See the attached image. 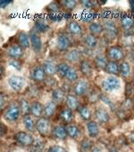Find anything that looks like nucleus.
<instances>
[{"instance_id": "c9c22d12", "label": "nucleus", "mask_w": 134, "mask_h": 152, "mask_svg": "<svg viewBox=\"0 0 134 152\" xmlns=\"http://www.w3.org/2000/svg\"><path fill=\"white\" fill-rule=\"evenodd\" d=\"M19 107H20V110H21V113L22 114V116L24 115H27V114H30V104L29 102L28 99L22 97L19 100Z\"/></svg>"}, {"instance_id": "a18cd8bd", "label": "nucleus", "mask_w": 134, "mask_h": 152, "mask_svg": "<svg viewBox=\"0 0 134 152\" xmlns=\"http://www.w3.org/2000/svg\"><path fill=\"white\" fill-rule=\"evenodd\" d=\"M81 5L86 10H94L96 3L93 1H90V0H82V1H81Z\"/></svg>"}, {"instance_id": "e433bc0d", "label": "nucleus", "mask_w": 134, "mask_h": 152, "mask_svg": "<svg viewBox=\"0 0 134 152\" xmlns=\"http://www.w3.org/2000/svg\"><path fill=\"white\" fill-rule=\"evenodd\" d=\"M131 74V67L130 64L127 61H122L120 63V75L121 77L126 78L129 77Z\"/></svg>"}, {"instance_id": "2eb2a0df", "label": "nucleus", "mask_w": 134, "mask_h": 152, "mask_svg": "<svg viewBox=\"0 0 134 152\" xmlns=\"http://www.w3.org/2000/svg\"><path fill=\"white\" fill-rule=\"evenodd\" d=\"M79 70L83 77H89L93 72V64L90 60L87 58H83L79 64Z\"/></svg>"}, {"instance_id": "58836bf2", "label": "nucleus", "mask_w": 134, "mask_h": 152, "mask_svg": "<svg viewBox=\"0 0 134 152\" xmlns=\"http://www.w3.org/2000/svg\"><path fill=\"white\" fill-rule=\"evenodd\" d=\"M60 4L62 7L67 11H73L78 6V2L76 0H63V1H60Z\"/></svg>"}, {"instance_id": "4468645a", "label": "nucleus", "mask_w": 134, "mask_h": 152, "mask_svg": "<svg viewBox=\"0 0 134 152\" xmlns=\"http://www.w3.org/2000/svg\"><path fill=\"white\" fill-rule=\"evenodd\" d=\"M47 74L43 69L42 65L40 66H36L33 68V69L31 70V74H30V77L31 79L34 81L35 83H41L44 82L45 79L47 78Z\"/></svg>"}, {"instance_id": "a19ab883", "label": "nucleus", "mask_w": 134, "mask_h": 152, "mask_svg": "<svg viewBox=\"0 0 134 152\" xmlns=\"http://www.w3.org/2000/svg\"><path fill=\"white\" fill-rule=\"evenodd\" d=\"M95 17H96V13L94 12V10H87V11L82 13L81 19L85 23H91L94 22Z\"/></svg>"}, {"instance_id": "a878e982", "label": "nucleus", "mask_w": 134, "mask_h": 152, "mask_svg": "<svg viewBox=\"0 0 134 152\" xmlns=\"http://www.w3.org/2000/svg\"><path fill=\"white\" fill-rule=\"evenodd\" d=\"M105 71H106V73H107L111 76L116 77L118 75H120V64H119V62L109 60Z\"/></svg>"}, {"instance_id": "a211bd4d", "label": "nucleus", "mask_w": 134, "mask_h": 152, "mask_svg": "<svg viewBox=\"0 0 134 152\" xmlns=\"http://www.w3.org/2000/svg\"><path fill=\"white\" fill-rule=\"evenodd\" d=\"M88 29H89V34H91L95 37H97V38L105 32L104 24L99 22H93V23H89Z\"/></svg>"}, {"instance_id": "72a5a7b5", "label": "nucleus", "mask_w": 134, "mask_h": 152, "mask_svg": "<svg viewBox=\"0 0 134 152\" xmlns=\"http://www.w3.org/2000/svg\"><path fill=\"white\" fill-rule=\"evenodd\" d=\"M66 131H67V134L68 136L72 139H77L80 135H81V129L73 124H67L66 126Z\"/></svg>"}, {"instance_id": "f8f14e48", "label": "nucleus", "mask_w": 134, "mask_h": 152, "mask_svg": "<svg viewBox=\"0 0 134 152\" xmlns=\"http://www.w3.org/2000/svg\"><path fill=\"white\" fill-rule=\"evenodd\" d=\"M66 32L72 36L79 37L83 35V28L80 23L75 20H72L66 25Z\"/></svg>"}, {"instance_id": "c03bdc74", "label": "nucleus", "mask_w": 134, "mask_h": 152, "mask_svg": "<svg viewBox=\"0 0 134 152\" xmlns=\"http://www.w3.org/2000/svg\"><path fill=\"white\" fill-rule=\"evenodd\" d=\"M80 147H81V149L82 152H88L90 149H92L91 148V142L88 139L82 140L81 142V146Z\"/></svg>"}, {"instance_id": "37998d69", "label": "nucleus", "mask_w": 134, "mask_h": 152, "mask_svg": "<svg viewBox=\"0 0 134 152\" xmlns=\"http://www.w3.org/2000/svg\"><path fill=\"white\" fill-rule=\"evenodd\" d=\"M26 94L31 98H37L40 96V90L36 86H30L28 87Z\"/></svg>"}, {"instance_id": "4d7b16f0", "label": "nucleus", "mask_w": 134, "mask_h": 152, "mask_svg": "<svg viewBox=\"0 0 134 152\" xmlns=\"http://www.w3.org/2000/svg\"><path fill=\"white\" fill-rule=\"evenodd\" d=\"M129 138H130V140L134 144V132L130 133V136H129Z\"/></svg>"}, {"instance_id": "0eeeda50", "label": "nucleus", "mask_w": 134, "mask_h": 152, "mask_svg": "<svg viewBox=\"0 0 134 152\" xmlns=\"http://www.w3.org/2000/svg\"><path fill=\"white\" fill-rule=\"evenodd\" d=\"M82 57V52L78 49H70L64 54V59L68 64H80Z\"/></svg>"}, {"instance_id": "09e8293b", "label": "nucleus", "mask_w": 134, "mask_h": 152, "mask_svg": "<svg viewBox=\"0 0 134 152\" xmlns=\"http://www.w3.org/2000/svg\"><path fill=\"white\" fill-rule=\"evenodd\" d=\"M48 152H68L64 148L58 146V145H54L50 147L48 150Z\"/></svg>"}, {"instance_id": "603ef678", "label": "nucleus", "mask_w": 134, "mask_h": 152, "mask_svg": "<svg viewBox=\"0 0 134 152\" xmlns=\"http://www.w3.org/2000/svg\"><path fill=\"white\" fill-rule=\"evenodd\" d=\"M5 104H6L5 95L4 94H1V96H0V106H1V108H4Z\"/></svg>"}, {"instance_id": "f3484780", "label": "nucleus", "mask_w": 134, "mask_h": 152, "mask_svg": "<svg viewBox=\"0 0 134 152\" xmlns=\"http://www.w3.org/2000/svg\"><path fill=\"white\" fill-rule=\"evenodd\" d=\"M30 114L38 119L41 118L44 115V105L38 101H33L30 104Z\"/></svg>"}, {"instance_id": "c85d7f7f", "label": "nucleus", "mask_w": 134, "mask_h": 152, "mask_svg": "<svg viewBox=\"0 0 134 152\" xmlns=\"http://www.w3.org/2000/svg\"><path fill=\"white\" fill-rule=\"evenodd\" d=\"M52 134L55 139H58V140H65L67 138V136H68L67 131H66V127L63 126V125L55 126L52 131Z\"/></svg>"}, {"instance_id": "8fccbe9b", "label": "nucleus", "mask_w": 134, "mask_h": 152, "mask_svg": "<svg viewBox=\"0 0 134 152\" xmlns=\"http://www.w3.org/2000/svg\"><path fill=\"white\" fill-rule=\"evenodd\" d=\"M48 18L52 21V22H60L63 20V15L59 13V14H48Z\"/></svg>"}, {"instance_id": "79ce46f5", "label": "nucleus", "mask_w": 134, "mask_h": 152, "mask_svg": "<svg viewBox=\"0 0 134 152\" xmlns=\"http://www.w3.org/2000/svg\"><path fill=\"white\" fill-rule=\"evenodd\" d=\"M100 94L101 93H98L95 89H90L89 92L87 94V96L89 98V101L93 104V103H96L97 101L100 100Z\"/></svg>"}, {"instance_id": "6e6552de", "label": "nucleus", "mask_w": 134, "mask_h": 152, "mask_svg": "<svg viewBox=\"0 0 134 152\" xmlns=\"http://www.w3.org/2000/svg\"><path fill=\"white\" fill-rule=\"evenodd\" d=\"M14 139L18 144L23 147H30L34 143V138L30 133L26 132H19L14 135Z\"/></svg>"}, {"instance_id": "f704fd0d", "label": "nucleus", "mask_w": 134, "mask_h": 152, "mask_svg": "<svg viewBox=\"0 0 134 152\" xmlns=\"http://www.w3.org/2000/svg\"><path fill=\"white\" fill-rule=\"evenodd\" d=\"M70 68H71V66L66 61H62V62L57 64L56 74L59 76V77L65 78V76H66V74H67V72H68Z\"/></svg>"}, {"instance_id": "1a4fd4ad", "label": "nucleus", "mask_w": 134, "mask_h": 152, "mask_svg": "<svg viewBox=\"0 0 134 152\" xmlns=\"http://www.w3.org/2000/svg\"><path fill=\"white\" fill-rule=\"evenodd\" d=\"M104 24V28H105V34L107 36H108V38H110L111 40H114L115 38H117L118 34H119V28L116 25V23L112 21V20H106Z\"/></svg>"}, {"instance_id": "864d4df0", "label": "nucleus", "mask_w": 134, "mask_h": 152, "mask_svg": "<svg viewBox=\"0 0 134 152\" xmlns=\"http://www.w3.org/2000/svg\"><path fill=\"white\" fill-rule=\"evenodd\" d=\"M11 3H12L11 1H6V0H3V1L0 2V6H1V8H6V7L8 6Z\"/></svg>"}, {"instance_id": "c756f323", "label": "nucleus", "mask_w": 134, "mask_h": 152, "mask_svg": "<svg viewBox=\"0 0 134 152\" xmlns=\"http://www.w3.org/2000/svg\"><path fill=\"white\" fill-rule=\"evenodd\" d=\"M56 111V103L52 101L48 102L44 105V117L46 118H51Z\"/></svg>"}, {"instance_id": "dca6fc26", "label": "nucleus", "mask_w": 134, "mask_h": 152, "mask_svg": "<svg viewBox=\"0 0 134 152\" xmlns=\"http://www.w3.org/2000/svg\"><path fill=\"white\" fill-rule=\"evenodd\" d=\"M109 61L106 54H98L94 58L93 65L98 70H105Z\"/></svg>"}, {"instance_id": "f03ea898", "label": "nucleus", "mask_w": 134, "mask_h": 152, "mask_svg": "<svg viewBox=\"0 0 134 152\" xmlns=\"http://www.w3.org/2000/svg\"><path fill=\"white\" fill-rule=\"evenodd\" d=\"M106 55L109 60H113V61H121L125 57V52L122 49V47L119 45H113L107 49Z\"/></svg>"}, {"instance_id": "7c9ffc66", "label": "nucleus", "mask_w": 134, "mask_h": 152, "mask_svg": "<svg viewBox=\"0 0 134 152\" xmlns=\"http://www.w3.org/2000/svg\"><path fill=\"white\" fill-rule=\"evenodd\" d=\"M68 83H75L77 82L80 77H79V71L77 70L76 68L71 66V68L69 69L68 72H67L65 78H64Z\"/></svg>"}, {"instance_id": "9b49d317", "label": "nucleus", "mask_w": 134, "mask_h": 152, "mask_svg": "<svg viewBox=\"0 0 134 152\" xmlns=\"http://www.w3.org/2000/svg\"><path fill=\"white\" fill-rule=\"evenodd\" d=\"M6 53L11 59H21L24 55V49L18 43H14L6 49Z\"/></svg>"}, {"instance_id": "423d86ee", "label": "nucleus", "mask_w": 134, "mask_h": 152, "mask_svg": "<svg viewBox=\"0 0 134 152\" xmlns=\"http://www.w3.org/2000/svg\"><path fill=\"white\" fill-rule=\"evenodd\" d=\"M71 45H72V42L68 34L63 32L58 34L56 39V48L59 51L66 52L67 50H70Z\"/></svg>"}, {"instance_id": "aec40b11", "label": "nucleus", "mask_w": 134, "mask_h": 152, "mask_svg": "<svg viewBox=\"0 0 134 152\" xmlns=\"http://www.w3.org/2000/svg\"><path fill=\"white\" fill-rule=\"evenodd\" d=\"M17 43L22 46L24 50L29 49L30 46V36L29 34L24 32V31H20L17 34Z\"/></svg>"}, {"instance_id": "7ed1b4c3", "label": "nucleus", "mask_w": 134, "mask_h": 152, "mask_svg": "<svg viewBox=\"0 0 134 152\" xmlns=\"http://www.w3.org/2000/svg\"><path fill=\"white\" fill-rule=\"evenodd\" d=\"M102 89L107 93H112L121 87V81L115 76H109L101 83Z\"/></svg>"}, {"instance_id": "4be33fe9", "label": "nucleus", "mask_w": 134, "mask_h": 152, "mask_svg": "<svg viewBox=\"0 0 134 152\" xmlns=\"http://www.w3.org/2000/svg\"><path fill=\"white\" fill-rule=\"evenodd\" d=\"M121 26L124 30V31H130L134 26V19L132 18L131 15L124 14L121 15L120 19Z\"/></svg>"}, {"instance_id": "f257e3e1", "label": "nucleus", "mask_w": 134, "mask_h": 152, "mask_svg": "<svg viewBox=\"0 0 134 152\" xmlns=\"http://www.w3.org/2000/svg\"><path fill=\"white\" fill-rule=\"evenodd\" d=\"M73 94L76 96L81 97V96H87V94L90 90V84H89L88 78H86V77L80 78L77 82L74 83V85L73 86Z\"/></svg>"}, {"instance_id": "ea45409f", "label": "nucleus", "mask_w": 134, "mask_h": 152, "mask_svg": "<svg viewBox=\"0 0 134 152\" xmlns=\"http://www.w3.org/2000/svg\"><path fill=\"white\" fill-rule=\"evenodd\" d=\"M61 7H62V6H61L60 2L54 1V2L49 3L47 6L46 10L48 12V14H59L60 10H61Z\"/></svg>"}, {"instance_id": "b1692460", "label": "nucleus", "mask_w": 134, "mask_h": 152, "mask_svg": "<svg viewBox=\"0 0 134 152\" xmlns=\"http://www.w3.org/2000/svg\"><path fill=\"white\" fill-rule=\"evenodd\" d=\"M95 116L100 124H107L110 120V116H109L108 112L106 109L101 108V107H98L96 109Z\"/></svg>"}, {"instance_id": "39448f33", "label": "nucleus", "mask_w": 134, "mask_h": 152, "mask_svg": "<svg viewBox=\"0 0 134 152\" xmlns=\"http://www.w3.org/2000/svg\"><path fill=\"white\" fill-rule=\"evenodd\" d=\"M29 36H30L31 48L33 49V50H34L36 53H40L41 51V50H42V47H43L40 34L37 31L34 27H33L29 33Z\"/></svg>"}, {"instance_id": "bb28decb", "label": "nucleus", "mask_w": 134, "mask_h": 152, "mask_svg": "<svg viewBox=\"0 0 134 152\" xmlns=\"http://www.w3.org/2000/svg\"><path fill=\"white\" fill-rule=\"evenodd\" d=\"M60 118H61V120L63 121V123H65L67 124H70L73 121V118H74L73 111L71 110L68 107L63 108L60 113Z\"/></svg>"}, {"instance_id": "5fc2aeb1", "label": "nucleus", "mask_w": 134, "mask_h": 152, "mask_svg": "<svg viewBox=\"0 0 134 152\" xmlns=\"http://www.w3.org/2000/svg\"><path fill=\"white\" fill-rule=\"evenodd\" d=\"M130 11L132 14H134V0H131V1H130Z\"/></svg>"}, {"instance_id": "2f4dec72", "label": "nucleus", "mask_w": 134, "mask_h": 152, "mask_svg": "<svg viewBox=\"0 0 134 152\" xmlns=\"http://www.w3.org/2000/svg\"><path fill=\"white\" fill-rule=\"evenodd\" d=\"M22 121H23V124L24 126L26 128L27 131H29L30 132H33L36 129V123L33 121L32 117L30 114H27L22 116Z\"/></svg>"}, {"instance_id": "9d476101", "label": "nucleus", "mask_w": 134, "mask_h": 152, "mask_svg": "<svg viewBox=\"0 0 134 152\" xmlns=\"http://www.w3.org/2000/svg\"><path fill=\"white\" fill-rule=\"evenodd\" d=\"M36 130L42 137H46L50 132V121L48 118L41 117L36 121Z\"/></svg>"}, {"instance_id": "4c0bfd02", "label": "nucleus", "mask_w": 134, "mask_h": 152, "mask_svg": "<svg viewBox=\"0 0 134 152\" xmlns=\"http://www.w3.org/2000/svg\"><path fill=\"white\" fill-rule=\"evenodd\" d=\"M78 113H80L81 117L82 118V120L84 121H90L91 119V112L89 110V108L87 105H81L78 109Z\"/></svg>"}, {"instance_id": "6ab92c4d", "label": "nucleus", "mask_w": 134, "mask_h": 152, "mask_svg": "<svg viewBox=\"0 0 134 152\" xmlns=\"http://www.w3.org/2000/svg\"><path fill=\"white\" fill-rule=\"evenodd\" d=\"M65 103H66L67 107L70 108L73 111H75V110L78 111L79 107L81 106L78 96H76L74 94L73 95V94H67L66 97H65Z\"/></svg>"}, {"instance_id": "cd10ccee", "label": "nucleus", "mask_w": 134, "mask_h": 152, "mask_svg": "<svg viewBox=\"0 0 134 152\" xmlns=\"http://www.w3.org/2000/svg\"><path fill=\"white\" fill-rule=\"evenodd\" d=\"M65 95H67V94L64 92L63 89L62 87H55L52 91V98H53V101L55 102L56 104L57 103H62L65 99V97H66Z\"/></svg>"}, {"instance_id": "393cba45", "label": "nucleus", "mask_w": 134, "mask_h": 152, "mask_svg": "<svg viewBox=\"0 0 134 152\" xmlns=\"http://www.w3.org/2000/svg\"><path fill=\"white\" fill-rule=\"evenodd\" d=\"M34 28L40 34H45L50 29V25L47 20L43 18H38L34 22Z\"/></svg>"}, {"instance_id": "20e7f679", "label": "nucleus", "mask_w": 134, "mask_h": 152, "mask_svg": "<svg viewBox=\"0 0 134 152\" xmlns=\"http://www.w3.org/2000/svg\"><path fill=\"white\" fill-rule=\"evenodd\" d=\"M21 114L22 113H21L19 104L15 103H12L5 110L4 118L7 121H10V123H14V121H16L19 119Z\"/></svg>"}, {"instance_id": "6e6d98bb", "label": "nucleus", "mask_w": 134, "mask_h": 152, "mask_svg": "<svg viewBox=\"0 0 134 152\" xmlns=\"http://www.w3.org/2000/svg\"><path fill=\"white\" fill-rule=\"evenodd\" d=\"M91 152H103L101 148H99L98 147H94L92 149H91Z\"/></svg>"}, {"instance_id": "bf43d9fd", "label": "nucleus", "mask_w": 134, "mask_h": 152, "mask_svg": "<svg viewBox=\"0 0 134 152\" xmlns=\"http://www.w3.org/2000/svg\"><path fill=\"white\" fill-rule=\"evenodd\" d=\"M133 85H134V79H133Z\"/></svg>"}, {"instance_id": "473e14b6", "label": "nucleus", "mask_w": 134, "mask_h": 152, "mask_svg": "<svg viewBox=\"0 0 134 152\" xmlns=\"http://www.w3.org/2000/svg\"><path fill=\"white\" fill-rule=\"evenodd\" d=\"M87 130H88L89 135L91 138H96L99 134V128H98V125L95 121H88Z\"/></svg>"}, {"instance_id": "412c9836", "label": "nucleus", "mask_w": 134, "mask_h": 152, "mask_svg": "<svg viewBox=\"0 0 134 152\" xmlns=\"http://www.w3.org/2000/svg\"><path fill=\"white\" fill-rule=\"evenodd\" d=\"M42 66H43V69L48 77H54L56 74L57 64L54 61V60H51V59L45 60Z\"/></svg>"}, {"instance_id": "3c124183", "label": "nucleus", "mask_w": 134, "mask_h": 152, "mask_svg": "<svg viewBox=\"0 0 134 152\" xmlns=\"http://www.w3.org/2000/svg\"><path fill=\"white\" fill-rule=\"evenodd\" d=\"M8 63L10 66H12L13 68H14L18 70H20L22 69V63L20 61V59H11Z\"/></svg>"}, {"instance_id": "de8ad7c7", "label": "nucleus", "mask_w": 134, "mask_h": 152, "mask_svg": "<svg viewBox=\"0 0 134 152\" xmlns=\"http://www.w3.org/2000/svg\"><path fill=\"white\" fill-rule=\"evenodd\" d=\"M44 83L48 87H55L56 86V80L54 77H47Z\"/></svg>"}, {"instance_id": "13d9d810", "label": "nucleus", "mask_w": 134, "mask_h": 152, "mask_svg": "<svg viewBox=\"0 0 134 152\" xmlns=\"http://www.w3.org/2000/svg\"><path fill=\"white\" fill-rule=\"evenodd\" d=\"M110 152H119V151H118V149H117V148H113Z\"/></svg>"}, {"instance_id": "ddd939ff", "label": "nucleus", "mask_w": 134, "mask_h": 152, "mask_svg": "<svg viewBox=\"0 0 134 152\" xmlns=\"http://www.w3.org/2000/svg\"><path fill=\"white\" fill-rule=\"evenodd\" d=\"M8 84L14 91H15V92H20V91L25 86L26 81L24 77L21 76L14 75L8 78Z\"/></svg>"}, {"instance_id": "5701e85b", "label": "nucleus", "mask_w": 134, "mask_h": 152, "mask_svg": "<svg viewBox=\"0 0 134 152\" xmlns=\"http://www.w3.org/2000/svg\"><path fill=\"white\" fill-rule=\"evenodd\" d=\"M82 44L89 50H94L98 45V38L91 34H87L82 37Z\"/></svg>"}, {"instance_id": "49530a36", "label": "nucleus", "mask_w": 134, "mask_h": 152, "mask_svg": "<svg viewBox=\"0 0 134 152\" xmlns=\"http://www.w3.org/2000/svg\"><path fill=\"white\" fill-rule=\"evenodd\" d=\"M100 101L104 102V103H105L106 104H107L111 109H114V104H113V102L111 101V99H110L107 95H105V94H103V93L100 94Z\"/></svg>"}]
</instances>
